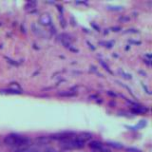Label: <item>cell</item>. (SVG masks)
<instances>
[{
	"label": "cell",
	"instance_id": "7c38bea8",
	"mask_svg": "<svg viewBox=\"0 0 152 152\" xmlns=\"http://www.w3.org/2000/svg\"><path fill=\"white\" fill-rule=\"evenodd\" d=\"M107 9L108 10H115V11H121L122 7H111V6H108Z\"/></svg>",
	"mask_w": 152,
	"mask_h": 152
},
{
	"label": "cell",
	"instance_id": "7a4b0ae2",
	"mask_svg": "<svg viewBox=\"0 0 152 152\" xmlns=\"http://www.w3.org/2000/svg\"><path fill=\"white\" fill-rule=\"evenodd\" d=\"M86 142L82 141L78 136H73L69 139L60 142V145L63 149L72 150V149H80L85 146Z\"/></svg>",
	"mask_w": 152,
	"mask_h": 152
},
{
	"label": "cell",
	"instance_id": "5b68a950",
	"mask_svg": "<svg viewBox=\"0 0 152 152\" xmlns=\"http://www.w3.org/2000/svg\"><path fill=\"white\" fill-rule=\"evenodd\" d=\"M132 111L135 114H142L147 111V108H144L142 107H134L132 108Z\"/></svg>",
	"mask_w": 152,
	"mask_h": 152
},
{
	"label": "cell",
	"instance_id": "6da1fadb",
	"mask_svg": "<svg viewBox=\"0 0 152 152\" xmlns=\"http://www.w3.org/2000/svg\"><path fill=\"white\" fill-rule=\"evenodd\" d=\"M4 144L9 147H12V148L18 149L31 145V140L25 136L12 133V134H9L4 138Z\"/></svg>",
	"mask_w": 152,
	"mask_h": 152
},
{
	"label": "cell",
	"instance_id": "3957f363",
	"mask_svg": "<svg viewBox=\"0 0 152 152\" xmlns=\"http://www.w3.org/2000/svg\"><path fill=\"white\" fill-rule=\"evenodd\" d=\"M89 147L91 149L95 151H99V152H109L108 150H106L104 148V145L98 141H92L89 142Z\"/></svg>",
	"mask_w": 152,
	"mask_h": 152
},
{
	"label": "cell",
	"instance_id": "8992f818",
	"mask_svg": "<svg viewBox=\"0 0 152 152\" xmlns=\"http://www.w3.org/2000/svg\"><path fill=\"white\" fill-rule=\"evenodd\" d=\"M59 95L60 96H63V97H72V96H75L76 94L71 91H63V92H60Z\"/></svg>",
	"mask_w": 152,
	"mask_h": 152
},
{
	"label": "cell",
	"instance_id": "ba28073f",
	"mask_svg": "<svg viewBox=\"0 0 152 152\" xmlns=\"http://www.w3.org/2000/svg\"><path fill=\"white\" fill-rule=\"evenodd\" d=\"M1 92H6V93H12V94H19L21 93V91H19V90H16V89H6V90H1Z\"/></svg>",
	"mask_w": 152,
	"mask_h": 152
},
{
	"label": "cell",
	"instance_id": "4fadbf2b",
	"mask_svg": "<svg viewBox=\"0 0 152 152\" xmlns=\"http://www.w3.org/2000/svg\"><path fill=\"white\" fill-rule=\"evenodd\" d=\"M31 152H39V151H36V150H34V149H32Z\"/></svg>",
	"mask_w": 152,
	"mask_h": 152
},
{
	"label": "cell",
	"instance_id": "30bf717a",
	"mask_svg": "<svg viewBox=\"0 0 152 152\" xmlns=\"http://www.w3.org/2000/svg\"><path fill=\"white\" fill-rule=\"evenodd\" d=\"M126 151H128V152H141L139 149L133 148V147H127V148H126Z\"/></svg>",
	"mask_w": 152,
	"mask_h": 152
},
{
	"label": "cell",
	"instance_id": "8fae6325",
	"mask_svg": "<svg viewBox=\"0 0 152 152\" xmlns=\"http://www.w3.org/2000/svg\"><path fill=\"white\" fill-rule=\"evenodd\" d=\"M128 20H129V17H127V16H123L119 18V21H122V22H127Z\"/></svg>",
	"mask_w": 152,
	"mask_h": 152
},
{
	"label": "cell",
	"instance_id": "9c48e42d",
	"mask_svg": "<svg viewBox=\"0 0 152 152\" xmlns=\"http://www.w3.org/2000/svg\"><path fill=\"white\" fill-rule=\"evenodd\" d=\"M100 63H101V64H102V66H104V69H107V70L108 71V72H109V73H112V71H111L110 69H109V68H108V66H107L106 64H104V62H103V61H100Z\"/></svg>",
	"mask_w": 152,
	"mask_h": 152
},
{
	"label": "cell",
	"instance_id": "52a82bcc",
	"mask_svg": "<svg viewBox=\"0 0 152 152\" xmlns=\"http://www.w3.org/2000/svg\"><path fill=\"white\" fill-rule=\"evenodd\" d=\"M109 146H111V147H114V148H117V149H121L123 148V145L121 144H118V142H108L107 144Z\"/></svg>",
	"mask_w": 152,
	"mask_h": 152
},
{
	"label": "cell",
	"instance_id": "277c9868",
	"mask_svg": "<svg viewBox=\"0 0 152 152\" xmlns=\"http://www.w3.org/2000/svg\"><path fill=\"white\" fill-rule=\"evenodd\" d=\"M40 23L42 24V25H44V26H50V23H51L50 16L48 13L43 14V15L40 17Z\"/></svg>",
	"mask_w": 152,
	"mask_h": 152
}]
</instances>
